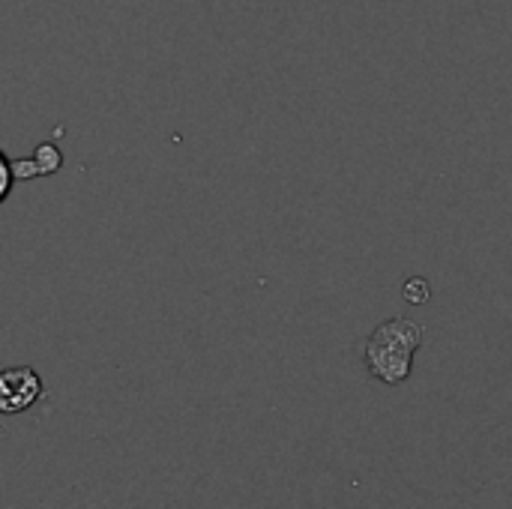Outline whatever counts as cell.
Wrapping results in <instances>:
<instances>
[{"instance_id": "2", "label": "cell", "mask_w": 512, "mask_h": 509, "mask_svg": "<svg viewBox=\"0 0 512 509\" xmlns=\"http://www.w3.org/2000/svg\"><path fill=\"white\" fill-rule=\"evenodd\" d=\"M45 396L42 378L30 366H15L0 375V411L3 414H18L36 405Z\"/></svg>"}, {"instance_id": "1", "label": "cell", "mask_w": 512, "mask_h": 509, "mask_svg": "<svg viewBox=\"0 0 512 509\" xmlns=\"http://www.w3.org/2000/svg\"><path fill=\"white\" fill-rule=\"evenodd\" d=\"M423 327L411 318H393L387 324H381L363 348V360L372 378L399 387L408 381L411 366H414V354L423 345Z\"/></svg>"}]
</instances>
